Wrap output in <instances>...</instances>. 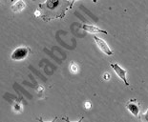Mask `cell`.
Returning <instances> with one entry per match:
<instances>
[{"instance_id":"1","label":"cell","mask_w":148,"mask_h":122,"mask_svg":"<svg viewBox=\"0 0 148 122\" xmlns=\"http://www.w3.org/2000/svg\"><path fill=\"white\" fill-rule=\"evenodd\" d=\"M41 11V18L45 22L53 19H62L65 17L66 12L72 9L70 0H46L38 4Z\"/></svg>"},{"instance_id":"2","label":"cell","mask_w":148,"mask_h":122,"mask_svg":"<svg viewBox=\"0 0 148 122\" xmlns=\"http://www.w3.org/2000/svg\"><path fill=\"white\" fill-rule=\"evenodd\" d=\"M30 54V49L28 47H19V48L15 49L11 55L12 60L14 61H21L27 58V56Z\"/></svg>"},{"instance_id":"3","label":"cell","mask_w":148,"mask_h":122,"mask_svg":"<svg viewBox=\"0 0 148 122\" xmlns=\"http://www.w3.org/2000/svg\"><path fill=\"white\" fill-rule=\"evenodd\" d=\"M125 106H126L127 110L130 112L134 117H138L140 111V104L138 102L137 99H130L129 101H127Z\"/></svg>"},{"instance_id":"4","label":"cell","mask_w":148,"mask_h":122,"mask_svg":"<svg viewBox=\"0 0 148 122\" xmlns=\"http://www.w3.org/2000/svg\"><path fill=\"white\" fill-rule=\"evenodd\" d=\"M110 66H111V68L113 69V70H114V72L116 74V76H118L125 83V85L129 86V82L126 79L127 71L125 70V69L121 68L119 64H116V63H111V64H110Z\"/></svg>"},{"instance_id":"5","label":"cell","mask_w":148,"mask_h":122,"mask_svg":"<svg viewBox=\"0 0 148 122\" xmlns=\"http://www.w3.org/2000/svg\"><path fill=\"white\" fill-rule=\"evenodd\" d=\"M94 39H95L97 45L99 46V50L102 52H104V54L107 55H114V54H113V52H112V50L110 49V47L107 45V43L104 41V40L101 39L99 36H97L96 34L94 35Z\"/></svg>"},{"instance_id":"6","label":"cell","mask_w":148,"mask_h":122,"mask_svg":"<svg viewBox=\"0 0 148 122\" xmlns=\"http://www.w3.org/2000/svg\"><path fill=\"white\" fill-rule=\"evenodd\" d=\"M81 28H82V29H83L84 31H86V32L90 33H94V34H96V33H105V34H108V33H107L106 31L99 29V27H97V26H93V25L83 24L82 26H81Z\"/></svg>"},{"instance_id":"7","label":"cell","mask_w":148,"mask_h":122,"mask_svg":"<svg viewBox=\"0 0 148 122\" xmlns=\"http://www.w3.org/2000/svg\"><path fill=\"white\" fill-rule=\"evenodd\" d=\"M25 7H26V4H25V2L23 0H18V1L15 2L11 8H12V11L14 12H20L24 10Z\"/></svg>"},{"instance_id":"8","label":"cell","mask_w":148,"mask_h":122,"mask_svg":"<svg viewBox=\"0 0 148 122\" xmlns=\"http://www.w3.org/2000/svg\"><path fill=\"white\" fill-rule=\"evenodd\" d=\"M69 71H70L71 74H77L79 71V67L77 63L75 62H71L70 65H69Z\"/></svg>"},{"instance_id":"9","label":"cell","mask_w":148,"mask_h":122,"mask_svg":"<svg viewBox=\"0 0 148 122\" xmlns=\"http://www.w3.org/2000/svg\"><path fill=\"white\" fill-rule=\"evenodd\" d=\"M14 112H20L22 111V105L20 104V103H16V104L14 105Z\"/></svg>"},{"instance_id":"10","label":"cell","mask_w":148,"mask_h":122,"mask_svg":"<svg viewBox=\"0 0 148 122\" xmlns=\"http://www.w3.org/2000/svg\"><path fill=\"white\" fill-rule=\"evenodd\" d=\"M140 119L143 120V121H146L148 122V109H147V111L144 112V114L143 115H140Z\"/></svg>"},{"instance_id":"11","label":"cell","mask_w":148,"mask_h":122,"mask_svg":"<svg viewBox=\"0 0 148 122\" xmlns=\"http://www.w3.org/2000/svg\"><path fill=\"white\" fill-rule=\"evenodd\" d=\"M34 16H36V17H39V16H41V11H40L39 9H37V10L34 11Z\"/></svg>"},{"instance_id":"12","label":"cell","mask_w":148,"mask_h":122,"mask_svg":"<svg viewBox=\"0 0 148 122\" xmlns=\"http://www.w3.org/2000/svg\"><path fill=\"white\" fill-rule=\"evenodd\" d=\"M110 78H111V74H110L109 73H105V74H104V76H103V79L109 80Z\"/></svg>"},{"instance_id":"13","label":"cell","mask_w":148,"mask_h":122,"mask_svg":"<svg viewBox=\"0 0 148 122\" xmlns=\"http://www.w3.org/2000/svg\"><path fill=\"white\" fill-rule=\"evenodd\" d=\"M84 106H85V108H86V109H90L91 106H92V104H91L90 101H86V102H85Z\"/></svg>"},{"instance_id":"14","label":"cell","mask_w":148,"mask_h":122,"mask_svg":"<svg viewBox=\"0 0 148 122\" xmlns=\"http://www.w3.org/2000/svg\"><path fill=\"white\" fill-rule=\"evenodd\" d=\"M43 91H44V88H43L42 86H38V87H37V92H38V93H42Z\"/></svg>"},{"instance_id":"15","label":"cell","mask_w":148,"mask_h":122,"mask_svg":"<svg viewBox=\"0 0 148 122\" xmlns=\"http://www.w3.org/2000/svg\"><path fill=\"white\" fill-rule=\"evenodd\" d=\"M75 1H77V0H72V1H71V7H73V5L75 4Z\"/></svg>"},{"instance_id":"16","label":"cell","mask_w":148,"mask_h":122,"mask_svg":"<svg viewBox=\"0 0 148 122\" xmlns=\"http://www.w3.org/2000/svg\"><path fill=\"white\" fill-rule=\"evenodd\" d=\"M97 0H93V2L95 3V4H96V3H97Z\"/></svg>"},{"instance_id":"17","label":"cell","mask_w":148,"mask_h":122,"mask_svg":"<svg viewBox=\"0 0 148 122\" xmlns=\"http://www.w3.org/2000/svg\"><path fill=\"white\" fill-rule=\"evenodd\" d=\"M11 1H12H12H14V0H11Z\"/></svg>"},{"instance_id":"18","label":"cell","mask_w":148,"mask_h":122,"mask_svg":"<svg viewBox=\"0 0 148 122\" xmlns=\"http://www.w3.org/2000/svg\"><path fill=\"white\" fill-rule=\"evenodd\" d=\"M33 1H34V0H33Z\"/></svg>"}]
</instances>
